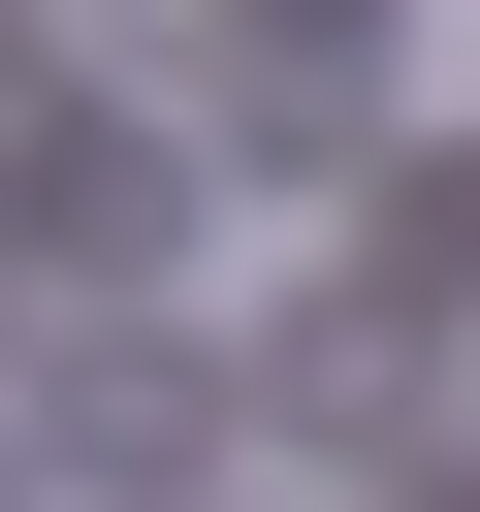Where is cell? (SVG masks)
<instances>
[{
  "label": "cell",
  "instance_id": "obj_1",
  "mask_svg": "<svg viewBox=\"0 0 480 512\" xmlns=\"http://www.w3.org/2000/svg\"><path fill=\"white\" fill-rule=\"evenodd\" d=\"M0 512H32V480H0Z\"/></svg>",
  "mask_w": 480,
  "mask_h": 512
}]
</instances>
